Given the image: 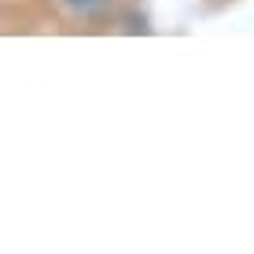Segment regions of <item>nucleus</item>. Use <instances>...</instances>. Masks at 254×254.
I'll use <instances>...</instances> for the list:
<instances>
[{
    "label": "nucleus",
    "instance_id": "obj_1",
    "mask_svg": "<svg viewBox=\"0 0 254 254\" xmlns=\"http://www.w3.org/2000/svg\"><path fill=\"white\" fill-rule=\"evenodd\" d=\"M63 4H70V7H81V11H89V7H96L100 0H63Z\"/></svg>",
    "mask_w": 254,
    "mask_h": 254
}]
</instances>
